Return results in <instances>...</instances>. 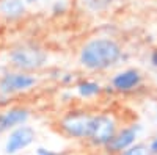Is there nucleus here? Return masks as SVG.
Segmentation results:
<instances>
[{
	"instance_id": "f257e3e1",
	"label": "nucleus",
	"mask_w": 157,
	"mask_h": 155,
	"mask_svg": "<svg viewBox=\"0 0 157 155\" xmlns=\"http://www.w3.org/2000/svg\"><path fill=\"white\" fill-rule=\"evenodd\" d=\"M121 55V49L115 41L112 39H93L80 52V63L86 69L91 71H99V69H107L118 61Z\"/></svg>"
},
{
	"instance_id": "f03ea898",
	"label": "nucleus",
	"mask_w": 157,
	"mask_h": 155,
	"mask_svg": "<svg viewBox=\"0 0 157 155\" xmlns=\"http://www.w3.org/2000/svg\"><path fill=\"white\" fill-rule=\"evenodd\" d=\"M10 61L13 64V68L21 72L36 71L46 64L47 54L43 49L35 47V46H21L11 52Z\"/></svg>"
},
{
	"instance_id": "7ed1b4c3",
	"label": "nucleus",
	"mask_w": 157,
	"mask_h": 155,
	"mask_svg": "<svg viewBox=\"0 0 157 155\" xmlns=\"http://www.w3.org/2000/svg\"><path fill=\"white\" fill-rule=\"evenodd\" d=\"M36 85V77L29 72H6L0 79V93L5 96L25 93Z\"/></svg>"
},
{
	"instance_id": "20e7f679",
	"label": "nucleus",
	"mask_w": 157,
	"mask_h": 155,
	"mask_svg": "<svg viewBox=\"0 0 157 155\" xmlns=\"http://www.w3.org/2000/svg\"><path fill=\"white\" fill-rule=\"evenodd\" d=\"M116 133V122L109 114H94L88 139L96 146H107Z\"/></svg>"
},
{
	"instance_id": "39448f33",
	"label": "nucleus",
	"mask_w": 157,
	"mask_h": 155,
	"mask_svg": "<svg viewBox=\"0 0 157 155\" xmlns=\"http://www.w3.org/2000/svg\"><path fill=\"white\" fill-rule=\"evenodd\" d=\"M91 122H93V116L80 113V111H72L68 116L61 119V128L63 132L72 136V138H88L91 132Z\"/></svg>"
},
{
	"instance_id": "423d86ee",
	"label": "nucleus",
	"mask_w": 157,
	"mask_h": 155,
	"mask_svg": "<svg viewBox=\"0 0 157 155\" xmlns=\"http://www.w3.org/2000/svg\"><path fill=\"white\" fill-rule=\"evenodd\" d=\"M36 138L35 128L30 125H19L16 128H13V132L8 135L6 143H5V153L8 155H16L21 150L27 149L30 144H33V141Z\"/></svg>"
},
{
	"instance_id": "0eeeda50",
	"label": "nucleus",
	"mask_w": 157,
	"mask_h": 155,
	"mask_svg": "<svg viewBox=\"0 0 157 155\" xmlns=\"http://www.w3.org/2000/svg\"><path fill=\"white\" fill-rule=\"evenodd\" d=\"M140 130H141L140 125L126 127L123 130H120L118 133H115V136L110 139V143L105 146L107 150L110 153H123L124 150H127L129 147H132L135 144V139H137Z\"/></svg>"
},
{
	"instance_id": "6e6552de",
	"label": "nucleus",
	"mask_w": 157,
	"mask_h": 155,
	"mask_svg": "<svg viewBox=\"0 0 157 155\" xmlns=\"http://www.w3.org/2000/svg\"><path fill=\"white\" fill-rule=\"evenodd\" d=\"M30 118V111L22 107H13L0 113V133L24 125Z\"/></svg>"
},
{
	"instance_id": "1a4fd4ad",
	"label": "nucleus",
	"mask_w": 157,
	"mask_h": 155,
	"mask_svg": "<svg viewBox=\"0 0 157 155\" xmlns=\"http://www.w3.org/2000/svg\"><path fill=\"white\" fill-rule=\"evenodd\" d=\"M138 83H140V74L134 69L120 72L113 79V86L116 89H120V91H129V89L135 88Z\"/></svg>"
},
{
	"instance_id": "9d476101",
	"label": "nucleus",
	"mask_w": 157,
	"mask_h": 155,
	"mask_svg": "<svg viewBox=\"0 0 157 155\" xmlns=\"http://www.w3.org/2000/svg\"><path fill=\"white\" fill-rule=\"evenodd\" d=\"M25 13L24 0H0V16L6 19H17Z\"/></svg>"
},
{
	"instance_id": "9b49d317",
	"label": "nucleus",
	"mask_w": 157,
	"mask_h": 155,
	"mask_svg": "<svg viewBox=\"0 0 157 155\" xmlns=\"http://www.w3.org/2000/svg\"><path fill=\"white\" fill-rule=\"evenodd\" d=\"M99 85L94 83V82H83L77 86V91L82 97H93L99 93Z\"/></svg>"
},
{
	"instance_id": "f8f14e48",
	"label": "nucleus",
	"mask_w": 157,
	"mask_h": 155,
	"mask_svg": "<svg viewBox=\"0 0 157 155\" xmlns=\"http://www.w3.org/2000/svg\"><path fill=\"white\" fill-rule=\"evenodd\" d=\"M80 2L90 11H102L107 6H110V3L113 0H80Z\"/></svg>"
},
{
	"instance_id": "ddd939ff",
	"label": "nucleus",
	"mask_w": 157,
	"mask_h": 155,
	"mask_svg": "<svg viewBox=\"0 0 157 155\" xmlns=\"http://www.w3.org/2000/svg\"><path fill=\"white\" fill-rule=\"evenodd\" d=\"M120 155H151V150L145 144H135V146L129 147L127 150H124Z\"/></svg>"
},
{
	"instance_id": "4468645a",
	"label": "nucleus",
	"mask_w": 157,
	"mask_h": 155,
	"mask_svg": "<svg viewBox=\"0 0 157 155\" xmlns=\"http://www.w3.org/2000/svg\"><path fill=\"white\" fill-rule=\"evenodd\" d=\"M36 155H58V153L52 152V150H47V149H43V147H39V149H36Z\"/></svg>"
},
{
	"instance_id": "2eb2a0df",
	"label": "nucleus",
	"mask_w": 157,
	"mask_h": 155,
	"mask_svg": "<svg viewBox=\"0 0 157 155\" xmlns=\"http://www.w3.org/2000/svg\"><path fill=\"white\" fill-rule=\"evenodd\" d=\"M149 150H151V153H152V155H155V153H157V136L152 139V143H151V146H149Z\"/></svg>"
},
{
	"instance_id": "dca6fc26",
	"label": "nucleus",
	"mask_w": 157,
	"mask_h": 155,
	"mask_svg": "<svg viewBox=\"0 0 157 155\" xmlns=\"http://www.w3.org/2000/svg\"><path fill=\"white\" fill-rule=\"evenodd\" d=\"M151 61H152V64H154V66H157V52H154V54H152V58H151Z\"/></svg>"
},
{
	"instance_id": "f3484780",
	"label": "nucleus",
	"mask_w": 157,
	"mask_h": 155,
	"mask_svg": "<svg viewBox=\"0 0 157 155\" xmlns=\"http://www.w3.org/2000/svg\"><path fill=\"white\" fill-rule=\"evenodd\" d=\"M27 3H33V2H36V0H25Z\"/></svg>"
}]
</instances>
